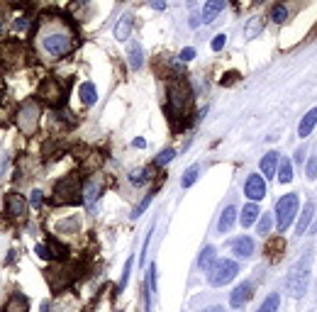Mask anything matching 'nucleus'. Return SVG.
<instances>
[{"instance_id":"42","label":"nucleus","mask_w":317,"mask_h":312,"mask_svg":"<svg viewBox=\"0 0 317 312\" xmlns=\"http://www.w3.org/2000/svg\"><path fill=\"white\" fill-rule=\"evenodd\" d=\"M271 230V215H263L261 222H259V234H269Z\"/></svg>"},{"instance_id":"39","label":"nucleus","mask_w":317,"mask_h":312,"mask_svg":"<svg viewBox=\"0 0 317 312\" xmlns=\"http://www.w3.org/2000/svg\"><path fill=\"white\" fill-rule=\"evenodd\" d=\"M305 176H308L310 181H315L317 178V156H312L308 161V166H305Z\"/></svg>"},{"instance_id":"3","label":"nucleus","mask_w":317,"mask_h":312,"mask_svg":"<svg viewBox=\"0 0 317 312\" xmlns=\"http://www.w3.org/2000/svg\"><path fill=\"white\" fill-rule=\"evenodd\" d=\"M168 102H171V112H173L178 119H183L186 112L190 110V102H193L190 85H188L186 81H181V78H178L176 83H171V88H168Z\"/></svg>"},{"instance_id":"32","label":"nucleus","mask_w":317,"mask_h":312,"mask_svg":"<svg viewBox=\"0 0 317 312\" xmlns=\"http://www.w3.org/2000/svg\"><path fill=\"white\" fill-rule=\"evenodd\" d=\"M147 181H149V171H147V168H137V171H132L130 174L132 185H144Z\"/></svg>"},{"instance_id":"31","label":"nucleus","mask_w":317,"mask_h":312,"mask_svg":"<svg viewBox=\"0 0 317 312\" xmlns=\"http://www.w3.org/2000/svg\"><path fill=\"white\" fill-rule=\"evenodd\" d=\"M276 176H278L280 183H290V181H293V164H290V161H283V164L278 166Z\"/></svg>"},{"instance_id":"9","label":"nucleus","mask_w":317,"mask_h":312,"mask_svg":"<svg viewBox=\"0 0 317 312\" xmlns=\"http://www.w3.org/2000/svg\"><path fill=\"white\" fill-rule=\"evenodd\" d=\"M76 278L74 268L71 266H64V264H56V266L47 268V281L49 285L54 288V290H61V288H66V285L71 283Z\"/></svg>"},{"instance_id":"35","label":"nucleus","mask_w":317,"mask_h":312,"mask_svg":"<svg viewBox=\"0 0 317 312\" xmlns=\"http://www.w3.org/2000/svg\"><path fill=\"white\" fill-rule=\"evenodd\" d=\"M173 156H176V151H173V149H164V151L154 159V166H166L168 161H173Z\"/></svg>"},{"instance_id":"15","label":"nucleus","mask_w":317,"mask_h":312,"mask_svg":"<svg viewBox=\"0 0 317 312\" xmlns=\"http://www.w3.org/2000/svg\"><path fill=\"white\" fill-rule=\"evenodd\" d=\"M132 27H134V18H132V12H125V15L117 20V25H115V39H117V42L130 39Z\"/></svg>"},{"instance_id":"41","label":"nucleus","mask_w":317,"mask_h":312,"mask_svg":"<svg viewBox=\"0 0 317 312\" xmlns=\"http://www.w3.org/2000/svg\"><path fill=\"white\" fill-rule=\"evenodd\" d=\"M178 59H181V61H193V59H196V49H193V46H186V49L178 54Z\"/></svg>"},{"instance_id":"8","label":"nucleus","mask_w":317,"mask_h":312,"mask_svg":"<svg viewBox=\"0 0 317 312\" xmlns=\"http://www.w3.org/2000/svg\"><path fill=\"white\" fill-rule=\"evenodd\" d=\"M78 195H81V185H78V178H76V176H66V178H61V181L54 185V202H59V205L74 202Z\"/></svg>"},{"instance_id":"46","label":"nucleus","mask_w":317,"mask_h":312,"mask_svg":"<svg viewBox=\"0 0 317 312\" xmlns=\"http://www.w3.org/2000/svg\"><path fill=\"white\" fill-rule=\"evenodd\" d=\"M134 147H137V149H144V147H147V142H144L142 137H137V139H134Z\"/></svg>"},{"instance_id":"37","label":"nucleus","mask_w":317,"mask_h":312,"mask_svg":"<svg viewBox=\"0 0 317 312\" xmlns=\"http://www.w3.org/2000/svg\"><path fill=\"white\" fill-rule=\"evenodd\" d=\"M149 202H151V193H147V195H144V198H142V202H139V205H137V207H134V212H132V217H134V220H137V217H139V215H144V210H147V207H149Z\"/></svg>"},{"instance_id":"2","label":"nucleus","mask_w":317,"mask_h":312,"mask_svg":"<svg viewBox=\"0 0 317 312\" xmlns=\"http://www.w3.org/2000/svg\"><path fill=\"white\" fill-rule=\"evenodd\" d=\"M39 117H42V105L39 100H27L20 105L17 110V127L25 137H34L39 129Z\"/></svg>"},{"instance_id":"48","label":"nucleus","mask_w":317,"mask_h":312,"mask_svg":"<svg viewBox=\"0 0 317 312\" xmlns=\"http://www.w3.org/2000/svg\"><path fill=\"white\" fill-rule=\"evenodd\" d=\"M42 312H49V303H42Z\"/></svg>"},{"instance_id":"44","label":"nucleus","mask_w":317,"mask_h":312,"mask_svg":"<svg viewBox=\"0 0 317 312\" xmlns=\"http://www.w3.org/2000/svg\"><path fill=\"white\" fill-rule=\"evenodd\" d=\"M149 5L154 10H158V12H161V10H166V0H151Z\"/></svg>"},{"instance_id":"5","label":"nucleus","mask_w":317,"mask_h":312,"mask_svg":"<svg viewBox=\"0 0 317 312\" xmlns=\"http://www.w3.org/2000/svg\"><path fill=\"white\" fill-rule=\"evenodd\" d=\"M298 205H300L298 193L283 195V198L276 202V227H278V232H286L290 227L293 217L298 215Z\"/></svg>"},{"instance_id":"11","label":"nucleus","mask_w":317,"mask_h":312,"mask_svg":"<svg viewBox=\"0 0 317 312\" xmlns=\"http://www.w3.org/2000/svg\"><path fill=\"white\" fill-rule=\"evenodd\" d=\"M64 98V91L56 78H44L39 83V100L42 102H49V105H59Z\"/></svg>"},{"instance_id":"17","label":"nucleus","mask_w":317,"mask_h":312,"mask_svg":"<svg viewBox=\"0 0 317 312\" xmlns=\"http://www.w3.org/2000/svg\"><path fill=\"white\" fill-rule=\"evenodd\" d=\"M234 220H237V205H227L220 215V222H217V232L224 234V232H230L234 227Z\"/></svg>"},{"instance_id":"38","label":"nucleus","mask_w":317,"mask_h":312,"mask_svg":"<svg viewBox=\"0 0 317 312\" xmlns=\"http://www.w3.org/2000/svg\"><path fill=\"white\" fill-rule=\"evenodd\" d=\"M42 202H44V193H42V190H39V188H34V190H32V193H29V205H32V207H42Z\"/></svg>"},{"instance_id":"16","label":"nucleus","mask_w":317,"mask_h":312,"mask_svg":"<svg viewBox=\"0 0 317 312\" xmlns=\"http://www.w3.org/2000/svg\"><path fill=\"white\" fill-rule=\"evenodd\" d=\"M232 251L237 254V256L242 258H249L254 254V239L246 237V234H242V237H237L232 241Z\"/></svg>"},{"instance_id":"13","label":"nucleus","mask_w":317,"mask_h":312,"mask_svg":"<svg viewBox=\"0 0 317 312\" xmlns=\"http://www.w3.org/2000/svg\"><path fill=\"white\" fill-rule=\"evenodd\" d=\"M254 295V283L252 281H244V283H239L237 288H234V293L230 295V305H232L234 310H239V307H244V305L249 303V298Z\"/></svg>"},{"instance_id":"40","label":"nucleus","mask_w":317,"mask_h":312,"mask_svg":"<svg viewBox=\"0 0 317 312\" xmlns=\"http://www.w3.org/2000/svg\"><path fill=\"white\" fill-rule=\"evenodd\" d=\"M34 254H37L39 258H47V261L54 256V254H51V249H49L47 244H37V247H34Z\"/></svg>"},{"instance_id":"45","label":"nucleus","mask_w":317,"mask_h":312,"mask_svg":"<svg viewBox=\"0 0 317 312\" xmlns=\"http://www.w3.org/2000/svg\"><path fill=\"white\" fill-rule=\"evenodd\" d=\"M200 22H203V20L198 18V15H190V22H188V25H190V27L196 29V27H200Z\"/></svg>"},{"instance_id":"50","label":"nucleus","mask_w":317,"mask_h":312,"mask_svg":"<svg viewBox=\"0 0 317 312\" xmlns=\"http://www.w3.org/2000/svg\"><path fill=\"white\" fill-rule=\"evenodd\" d=\"M315 232H317V222H315V227H312V234H315Z\"/></svg>"},{"instance_id":"28","label":"nucleus","mask_w":317,"mask_h":312,"mask_svg":"<svg viewBox=\"0 0 317 312\" xmlns=\"http://www.w3.org/2000/svg\"><path fill=\"white\" fill-rule=\"evenodd\" d=\"M261 29H263V20L261 18H252L249 22H246V27H244V37L254 39L256 34H261Z\"/></svg>"},{"instance_id":"49","label":"nucleus","mask_w":317,"mask_h":312,"mask_svg":"<svg viewBox=\"0 0 317 312\" xmlns=\"http://www.w3.org/2000/svg\"><path fill=\"white\" fill-rule=\"evenodd\" d=\"M3 32H5V25H3V20H0V34H3Z\"/></svg>"},{"instance_id":"30","label":"nucleus","mask_w":317,"mask_h":312,"mask_svg":"<svg viewBox=\"0 0 317 312\" xmlns=\"http://www.w3.org/2000/svg\"><path fill=\"white\" fill-rule=\"evenodd\" d=\"M198 174H200V166H188L186 168V174H183V178H181V185L183 188H190V185L196 183V178H198Z\"/></svg>"},{"instance_id":"10","label":"nucleus","mask_w":317,"mask_h":312,"mask_svg":"<svg viewBox=\"0 0 317 312\" xmlns=\"http://www.w3.org/2000/svg\"><path fill=\"white\" fill-rule=\"evenodd\" d=\"M27 210H29V202L17 193H8L5 198V215H8L10 220H17L22 222L27 217Z\"/></svg>"},{"instance_id":"1","label":"nucleus","mask_w":317,"mask_h":312,"mask_svg":"<svg viewBox=\"0 0 317 312\" xmlns=\"http://www.w3.org/2000/svg\"><path fill=\"white\" fill-rule=\"evenodd\" d=\"M76 34L74 27L66 22V18L59 15H42L34 29V46L37 54H42L47 61L54 59H64L74 51Z\"/></svg>"},{"instance_id":"12","label":"nucleus","mask_w":317,"mask_h":312,"mask_svg":"<svg viewBox=\"0 0 317 312\" xmlns=\"http://www.w3.org/2000/svg\"><path fill=\"white\" fill-rule=\"evenodd\" d=\"M244 195L252 202H259L261 198H266V183H263V176L252 174L244 183Z\"/></svg>"},{"instance_id":"18","label":"nucleus","mask_w":317,"mask_h":312,"mask_svg":"<svg viewBox=\"0 0 317 312\" xmlns=\"http://www.w3.org/2000/svg\"><path fill=\"white\" fill-rule=\"evenodd\" d=\"M312 217H315V202L310 200L305 202V207H303V212H300L298 217V224H295V234H305V230H308V224L312 222Z\"/></svg>"},{"instance_id":"36","label":"nucleus","mask_w":317,"mask_h":312,"mask_svg":"<svg viewBox=\"0 0 317 312\" xmlns=\"http://www.w3.org/2000/svg\"><path fill=\"white\" fill-rule=\"evenodd\" d=\"M12 29H15V32H27L29 29V18L27 15H20V18L12 20Z\"/></svg>"},{"instance_id":"51","label":"nucleus","mask_w":317,"mask_h":312,"mask_svg":"<svg viewBox=\"0 0 317 312\" xmlns=\"http://www.w3.org/2000/svg\"><path fill=\"white\" fill-rule=\"evenodd\" d=\"M0 98H3V93H0Z\"/></svg>"},{"instance_id":"47","label":"nucleus","mask_w":317,"mask_h":312,"mask_svg":"<svg viewBox=\"0 0 317 312\" xmlns=\"http://www.w3.org/2000/svg\"><path fill=\"white\" fill-rule=\"evenodd\" d=\"M203 312H224L220 305H215V307H207V310H203Z\"/></svg>"},{"instance_id":"4","label":"nucleus","mask_w":317,"mask_h":312,"mask_svg":"<svg viewBox=\"0 0 317 312\" xmlns=\"http://www.w3.org/2000/svg\"><path fill=\"white\" fill-rule=\"evenodd\" d=\"M27 59H29V51L20 39H5V42H0V66L17 68V66H25Z\"/></svg>"},{"instance_id":"7","label":"nucleus","mask_w":317,"mask_h":312,"mask_svg":"<svg viewBox=\"0 0 317 312\" xmlns=\"http://www.w3.org/2000/svg\"><path fill=\"white\" fill-rule=\"evenodd\" d=\"M308 283H310V258H300L295 268H293V273L288 278V288L290 293L295 295V298H303V295L308 293Z\"/></svg>"},{"instance_id":"29","label":"nucleus","mask_w":317,"mask_h":312,"mask_svg":"<svg viewBox=\"0 0 317 312\" xmlns=\"http://www.w3.org/2000/svg\"><path fill=\"white\" fill-rule=\"evenodd\" d=\"M278 305H280V295L278 293H271L256 312H278Z\"/></svg>"},{"instance_id":"22","label":"nucleus","mask_w":317,"mask_h":312,"mask_svg":"<svg viewBox=\"0 0 317 312\" xmlns=\"http://www.w3.org/2000/svg\"><path fill=\"white\" fill-rule=\"evenodd\" d=\"M224 5H227L224 0H207L205 8H203V22H213V20L224 10Z\"/></svg>"},{"instance_id":"27","label":"nucleus","mask_w":317,"mask_h":312,"mask_svg":"<svg viewBox=\"0 0 317 312\" xmlns=\"http://www.w3.org/2000/svg\"><path fill=\"white\" fill-rule=\"evenodd\" d=\"M215 254H217V249H215V247H205V249H203V251H200V256H198V268H200V271H207V268L213 266Z\"/></svg>"},{"instance_id":"20","label":"nucleus","mask_w":317,"mask_h":312,"mask_svg":"<svg viewBox=\"0 0 317 312\" xmlns=\"http://www.w3.org/2000/svg\"><path fill=\"white\" fill-rule=\"evenodd\" d=\"M317 127V108H312L310 112H305V117L300 119V127H298V137H310L312 129Z\"/></svg>"},{"instance_id":"21","label":"nucleus","mask_w":317,"mask_h":312,"mask_svg":"<svg viewBox=\"0 0 317 312\" xmlns=\"http://www.w3.org/2000/svg\"><path fill=\"white\" fill-rule=\"evenodd\" d=\"M154 295H156V264H151L147 268V303H144L147 312H151V298Z\"/></svg>"},{"instance_id":"25","label":"nucleus","mask_w":317,"mask_h":312,"mask_svg":"<svg viewBox=\"0 0 317 312\" xmlns=\"http://www.w3.org/2000/svg\"><path fill=\"white\" fill-rule=\"evenodd\" d=\"M27 310H29L27 298H25V295H12L3 312H27Z\"/></svg>"},{"instance_id":"34","label":"nucleus","mask_w":317,"mask_h":312,"mask_svg":"<svg viewBox=\"0 0 317 312\" xmlns=\"http://www.w3.org/2000/svg\"><path fill=\"white\" fill-rule=\"evenodd\" d=\"M132 264H134V258H127V264H125V271H122V281L120 285H117V293H122L125 290V285H127V281H130V273H132Z\"/></svg>"},{"instance_id":"14","label":"nucleus","mask_w":317,"mask_h":312,"mask_svg":"<svg viewBox=\"0 0 317 312\" xmlns=\"http://www.w3.org/2000/svg\"><path fill=\"white\" fill-rule=\"evenodd\" d=\"M100 193H103V185L98 183V181H88V183L83 185V190H81V195H83V202L88 210H93L95 202H98V198H100Z\"/></svg>"},{"instance_id":"24","label":"nucleus","mask_w":317,"mask_h":312,"mask_svg":"<svg viewBox=\"0 0 317 312\" xmlns=\"http://www.w3.org/2000/svg\"><path fill=\"white\" fill-rule=\"evenodd\" d=\"M261 215V210H259V205L256 202L249 200V205L242 210V217H239V222H242V227H252L254 222H256V217Z\"/></svg>"},{"instance_id":"23","label":"nucleus","mask_w":317,"mask_h":312,"mask_svg":"<svg viewBox=\"0 0 317 312\" xmlns=\"http://www.w3.org/2000/svg\"><path fill=\"white\" fill-rule=\"evenodd\" d=\"M78 98H81V102L83 105H93L95 100H98V91H95V85L91 81L81 83V88H78Z\"/></svg>"},{"instance_id":"33","label":"nucleus","mask_w":317,"mask_h":312,"mask_svg":"<svg viewBox=\"0 0 317 312\" xmlns=\"http://www.w3.org/2000/svg\"><path fill=\"white\" fill-rule=\"evenodd\" d=\"M271 18H273V22H286L288 20V10H286V5H273V10H271Z\"/></svg>"},{"instance_id":"26","label":"nucleus","mask_w":317,"mask_h":312,"mask_svg":"<svg viewBox=\"0 0 317 312\" xmlns=\"http://www.w3.org/2000/svg\"><path fill=\"white\" fill-rule=\"evenodd\" d=\"M127 56H130V66L134 68V71H139L142 64H144V51H142V46L134 42V44H130V51H127Z\"/></svg>"},{"instance_id":"43","label":"nucleus","mask_w":317,"mask_h":312,"mask_svg":"<svg viewBox=\"0 0 317 312\" xmlns=\"http://www.w3.org/2000/svg\"><path fill=\"white\" fill-rule=\"evenodd\" d=\"M224 42H227V37H224V34H217V37L213 39V44H210V46H213V51H222Z\"/></svg>"},{"instance_id":"19","label":"nucleus","mask_w":317,"mask_h":312,"mask_svg":"<svg viewBox=\"0 0 317 312\" xmlns=\"http://www.w3.org/2000/svg\"><path fill=\"white\" fill-rule=\"evenodd\" d=\"M278 151H269V154H263L261 159V174L266 176V178H271L273 181V176H276V171H278Z\"/></svg>"},{"instance_id":"6","label":"nucleus","mask_w":317,"mask_h":312,"mask_svg":"<svg viewBox=\"0 0 317 312\" xmlns=\"http://www.w3.org/2000/svg\"><path fill=\"white\" fill-rule=\"evenodd\" d=\"M207 271H210V285L220 288V285H227L230 281H234V275L239 273V266L232 258H215Z\"/></svg>"}]
</instances>
